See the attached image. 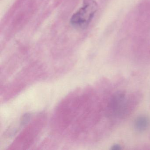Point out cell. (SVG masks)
I'll return each mask as SVG.
<instances>
[{
	"label": "cell",
	"instance_id": "obj_1",
	"mask_svg": "<svg viewBox=\"0 0 150 150\" xmlns=\"http://www.w3.org/2000/svg\"><path fill=\"white\" fill-rule=\"evenodd\" d=\"M140 98L138 94H133L129 96L125 91H117L112 95L108 103L107 116L112 118L127 117L137 105Z\"/></svg>",
	"mask_w": 150,
	"mask_h": 150
},
{
	"label": "cell",
	"instance_id": "obj_2",
	"mask_svg": "<svg viewBox=\"0 0 150 150\" xmlns=\"http://www.w3.org/2000/svg\"><path fill=\"white\" fill-rule=\"evenodd\" d=\"M98 9L94 0H84L83 6L71 17L70 23L75 28L84 30L88 28Z\"/></svg>",
	"mask_w": 150,
	"mask_h": 150
},
{
	"label": "cell",
	"instance_id": "obj_3",
	"mask_svg": "<svg viewBox=\"0 0 150 150\" xmlns=\"http://www.w3.org/2000/svg\"><path fill=\"white\" fill-rule=\"evenodd\" d=\"M150 119L148 117L141 115L136 118L134 122L135 129L139 132H144L150 127Z\"/></svg>",
	"mask_w": 150,
	"mask_h": 150
},
{
	"label": "cell",
	"instance_id": "obj_4",
	"mask_svg": "<svg viewBox=\"0 0 150 150\" xmlns=\"http://www.w3.org/2000/svg\"><path fill=\"white\" fill-rule=\"evenodd\" d=\"M111 149L113 150H121V149H122V148L120 145L116 144H115L114 145L112 146Z\"/></svg>",
	"mask_w": 150,
	"mask_h": 150
}]
</instances>
